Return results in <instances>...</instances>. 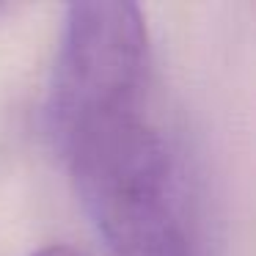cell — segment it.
Listing matches in <instances>:
<instances>
[{"label": "cell", "mask_w": 256, "mask_h": 256, "mask_svg": "<svg viewBox=\"0 0 256 256\" xmlns=\"http://www.w3.org/2000/svg\"><path fill=\"white\" fill-rule=\"evenodd\" d=\"M58 149L110 256H198L176 157L146 110L94 122Z\"/></svg>", "instance_id": "6da1fadb"}, {"label": "cell", "mask_w": 256, "mask_h": 256, "mask_svg": "<svg viewBox=\"0 0 256 256\" xmlns=\"http://www.w3.org/2000/svg\"><path fill=\"white\" fill-rule=\"evenodd\" d=\"M149 74V28L138 3L80 0L66 6L47 102L56 144L102 118L146 110Z\"/></svg>", "instance_id": "7a4b0ae2"}, {"label": "cell", "mask_w": 256, "mask_h": 256, "mask_svg": "<svg viewBox=\"0 0 256 256\" xmlns=\"http://www.w3.org/2000/svg\"><path fill=\"white\" fill-rule=\"evenodd\" d=\"M30 256H86V254L72 248V245H44V248L34 250Z\"/></svg>", "instance_id": "3957f363"}]
</instances>
